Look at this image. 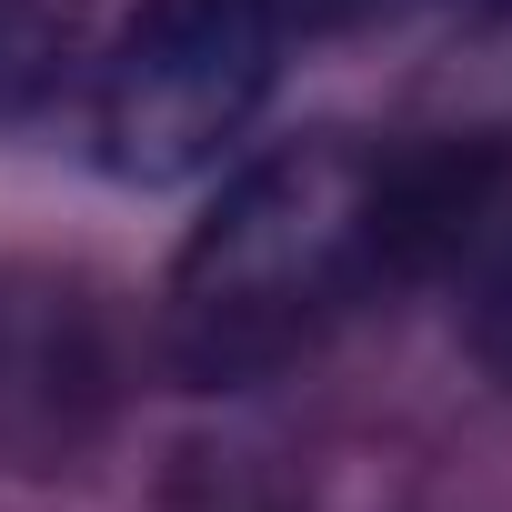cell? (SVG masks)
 <instances>
[{"label": "cell", "instance_id": "cell-1", "mask_svg": "<svg viewBox=\"0 0 512 512\" xmlns=\"http://www.w3.org/2000/svg\"><path fill=\"white\" fill-rule=\"evenodd\" d=\"M492 201V161H402L362 131L262 151L181 241L161 352L191 392H241L302 362L372 282L432 262Z\"/></svg>", "mask_w": 512, "mask_h": 512}, {"label": "cell", "instance_id": "cell-2", "mask_svg": "<svg viewBox=\"0 0 512 512\" xmlns=\"http://www.w3.org/2000/svg\"><path fill=\"white\" fill-rule=\"evenodd\" d=\"M282 81L272 0H141L91 81V151L111 181H201Z\"/></svg>", "mask_w": 512, "mask_h": 512}, {"label": "cell", "instance_id": "cell-3", "mask_svg": "<svg viewBox=\"0 0 512 512\" xmlns=\"http://www.w3.org/2000/svg\"><path fill=\"white\" fill-rule=\"evenodd\" d=\"M372 11H402V0H272V21L292 31H342V21H372Z\"/></svg>", "mask_w": 512, "mask_h": 512}]
</instances>
